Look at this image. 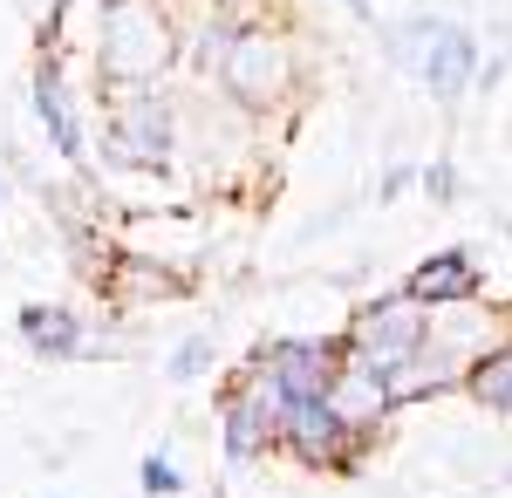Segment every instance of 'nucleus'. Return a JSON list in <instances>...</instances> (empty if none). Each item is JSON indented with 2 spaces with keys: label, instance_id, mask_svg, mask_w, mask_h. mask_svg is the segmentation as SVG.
Listing matches in <instances>:
<instances>
[{
  "label": "nucleus",
  "instance_id": "f257e3e1",
  "mask_svg": "<svg viewBox=\"0 0 512 498\" xmlns=\"http://www.w3.org/2000/svg\"><path fill=\"white\" fill-rule=\"evenodd\" d=\"M185 55V21H178V0H110L96 41H89V89H144L164 82Z\"/></svg>",
  "mask_w": 512,
  "mask_h": 498
},
{
  "label": "nucleus",
  "instance_id": "f03ea898",
  "mask_svg": "<svg viewBox=\"0 0 512 498\" xmlns=\"http://www.w3.org/2000/svg\"><path fill=\"white\" fill-rule=\"evenodd\" d=\"M212 89L233 103L239 116H274L294 103V89H301V55H294V35L274 28V21H233L226 41H219V55H212Z\"/></svg>",
  "mask_w": 512,
  "mask_h": 498
},
{
  "label": "nucleus",
  "instance_id": "7ed1b4c3",
  "mask_svg": "<svg viewBox=\"0 0 512 498\" xmlns=\"http://www.w3.org/2000/svg\"><path fill=\"white\" fill-rule=\"evenodd\" d=\"M103 103V157L123 171H164L178 151V103L164 96V82L144 89H96Z\"/></svg>",
  "mask_w": 512,
  "mask_h": 498
},
{
  "label": "nucleus",
  "instance_id": "20e7f679",
  "mask_svg": "<svg viewBox=\"0 0 512 498\" xmlns=\"http://www.w3.org/2000/svg\"><path fill=\"white\" fill-rule=\"evenodd\" d=\"M424 335H431V307H417L410 294H390V301L362 307L349 328L335 335V348H342L349 362H362V369L390 376V369H403V362L424 348Z\"/></svg>",
  "mask_w": 512,
  "mask_h": 498
},
{
  "label": "nucleus",
  "instance_id": "39448f33",
  "mask_svg": "<svg viewBox=\"0 0 512 498\" xmlns=\"http://www.w3.org/2000/svg\"><path fill=\"white\" fill-rule=\"evenodd\" d=\"M274 451H287V458L308 464V471H355L362 437L321 403V389H308V396H287L280 430H274Z\"/></svg>",
  "mask_w": 512,
  "mask_h": 498
},
{
  "label": "nucleus",
  "instance_id": "423d86ee",
  "mask_svg": "<svg viewBox=\"0 0 512 498\" xmlns=\"http://www.w3.org/2000/svg\"><path fill=\"white\" fill-rule=\"evenodd\" d=\"M396 55L417 69V82L437 103H458L478 82V41L451 21H410V35H396Z\"/></svg>",
  "mask_w": 512,
  "mask_h": 498
},
{
  "label": "nucleus",
  "instance_id": "0eeeda50",
  "mask_svg": "<svg viewBox=\"0 0 512 498\" xmlns=\"http://www.w3.org/2000/svg\"><path fill=\"white\" fill-rule=\"evenodd\" d=\"M321 403L349 423L362 444H369V437L390 423V410H396L390 389H383V376H376V369H362V362H349V355H335V369H328V383H321Z\"/></svg>",
  "mask_w": 512,
  "mask_h": 498
},
{
  "label": "nucleus",
  "instance_id": "6e6552de",
  "mask_svg": "<svg viewBox=\"0 0 512 498\" xmlns=\"http://www.w3.org/2000/svg\"><path fill=\"white\" fill-rule=\"evenodd\" d=\"M403 294L417 307H431V314H444V307H478V294H485V267H478L465 246H444V253H431L424 267L403 280Z\"/></svg>",
  "mask_w": 512,
  "mask_h": 498
},
{
  "label": "nucleus",
  "instance_id": "1a4fd4ad",
  "mask_svg": "<svg viewBox=\"0 0 512 498\" xmlns=\"http://www.w3.org/2000/svg\"><path fill=\"white\" fill-rule=\"evenodd\" d=\"M219 430H226V458H233V464H253V458H267V451H274V410L239 383V376H226Z\"/></svg>",
  "mask_w": 512,
  "mask_h": 498
},
{
  "label": "nucleus",
  "instance_id": "9d476101",
  "mask_svg": "<svg viewBox=\"0 0 512 498\" xmlns=\"http://www.w3.org/2000/svg\"><path fill=\"white\" fill-rule=\"evenodd\" d=\"M35 116L48 130V144L69 164H82V123H76V103H69V76H62V62L48 48H41V69H35Z\"/></svg>",
  "mask_w": 512,
  "mask_h": 498
},
{
  "label": "nucleus",
  "instance_id": "9b49d317",
  "mask_svg": "<svg viewBox=\"0 0 512 498\" xmlns=\"http://www.w3.org/2000/svg\"><path fill=\"white\" fill-rule=\"evenodd\" d=\"M260 355H267V369L280 376L287 396H308V389L328 383V369H335L342 348H335V342H308V335H301V342H274V348H260Z\"/></svg>",
  "mask_w": 512,
  "mask_h": 498
},
{
  "label": "nucleus",
  "instance_id": "f8f14e48",
  "mask_svg": "<svg viewBox=\"0 0 512 498\" xmlns=\"http://www.w3.org/2000/svg\"><path fill=\"white\" fill-rule=\"evenodd\" d=\"M458 389L472 396L478 410H492V417H506V410H512V348H506V342L478 348L472 362L458 369Z\"/></svg>",
  "mask_w": 512,
  "mask_h": 498
},
{
  "label": "nucleus",
  "instance_id": "ddd939ff",
  "mask_svg": "<svg viewBox=\"0 0 512 498\" xmlns=\"http://www.w3.org/2000/svg\"><path fill=\"white\" fill-rule=\"evenodd\" d=\"M21 335H28V348L35 355H55V362H69V355H82V314L76 307H21Z\"/></svg>",
  "mask_w": 512,
  "mask_h": 498
},
{
  "label": "nucleus",
  "instance_id": "4468645a",
  "mask_svg": "<svg viewBox=\"0 0 512 498\" xmlns=\"http://www.w3.org/2000/svg\"><path fill=\"white\" fill-rule=\"evenodd\" d=\"M103 287H110L117 301H171V294H185V280H178V273H164L158 260H144V253H123Z\"/></svg>",
  "mask_w": 512,
  "mask_h": 498
},
{
  "label": "nucleus",
  "instance_id": "2eb2a0df",
  "mask_svg": "<svg viewBox=\"0 0 512 498\" xmlns=\"http://www.w3.org/2000/svg\"><path fill=\"white\" fill-rule=\"evenodd\" d=\"M205 369H212V335H185V342H178V355H171V369H164V376H171V383H198Z\"/></svg>",
  "mask_w": 512,
  "mask_h": 498
},
{
  "label": "nucleus",
  "instance_id": "dca6fc26",
  "mask_svg": "<svg viewBox=\"0 0 512 498\" xmlns=\"http://www.w3.org/2000/svg\"><path fill=\"white\" fill-rule=\"evenodd\" d=\"M137 485H144V498H178V492H185L178 464L164 458V451H151V458H144V471H137Z\"/></svg>",
  "mask_w": 512,
  "mask_h": 498
},
{
  "label": "nucleus",
  "instance_id": "f3484780",
  "mask_svg": "<svg viewBox=\"0 0 512 498\" xmlns=\"http://www.w3.org/2000/svg\"><path fill=\"white\" fill-rule=\"evenodd\" d=\"M417 185H424L431 205H451V198H458V164H451V157H431V164L417 171Z\"/></svg>",
  "mask_w": 512,
  "mask_h": 498
},
{
  "label": "nucleus",
  "instance_id": "a211bd4d",
  "mask_svg": "<svg viewBox=\"0 0 512 498\" xmlns=\"http://www.w3.org/2000/svg\"><path fill=\"white\" fill-rule=\"evenodd\" d=\"M212 14H226V21H253L260 14V0H205Z\"/></svg>",
  "mask_w": 512,
  "mask_h": 498
},
{
  "label": "nucleus",
  "instance_id": "6ab92c4d",
  "mask_svg": "<svg viewBox=\"0 0 512 498\" xmlns=\"http://www.w3.org/2000/svg\"><path fill=\"white\" fill-rule=\"evenodd\" d=\"M410 178H417V171H410V164H396L390 178H383V198H396V192H403V185H410Z\"/></svg>",
  "mask_w": 512,
  "mask_h": 498
},
{
  "label": "nucleus",
  "instance_id": "aec40b11",
  "mask_svg": "<svg viewBox=\"0 0 512 498\" xmlns=\"http://www.w3.org/2000/svg\"><path fill=\"white\" fill-rule=\"evenodd\" d=\"M349 7H355V14H369V0H349Z\"/></svg>",
  "mask_w": 512,
  "mask_h": 498
}]
</instances>
